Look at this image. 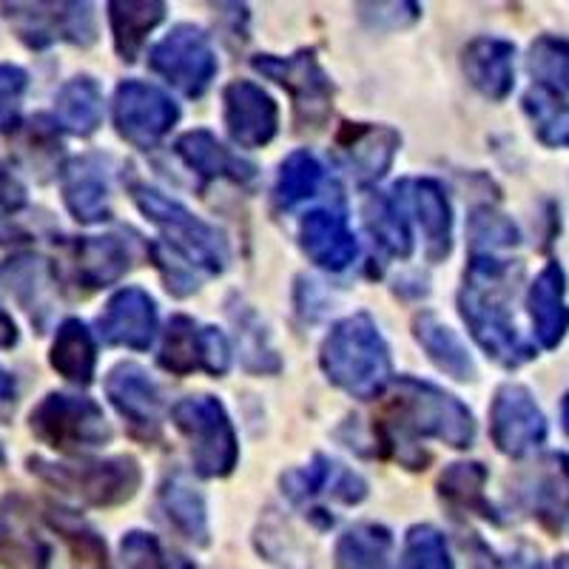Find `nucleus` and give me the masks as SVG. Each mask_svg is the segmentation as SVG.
<instances>
[{
    "label": "nucleus",
    "instance_id": "nucleus-45",
    "mask_svg": "<svg viewBox=\"0 0 569 569\" xmlns=\"http://www.w3.org/2000/svg\"><path fill=\"white\" fill-rule=\"evenodd\" d=\"M27 202V188L20 186L18 177L0 162V208L7 211H18L20 206Z\"/></svg>",
    "mask_w": 569,
    "mask_h": 569
},
{
    "label": "nucleus",
    "instance_id": "nucleus-5",
    "mask_svg": "<svg viewBox=\"0 0 569 569\" xmlns=\"http://www.w3.org/2000/svg\"><path fill=\"white\" fill-rule=\"evenodd\" d=\"M177 430L188 439L200 476L220 479L237 467L240 445L226 408L213 396H188L171 408Z\"/></svg>",
    "mask_w": 569,
    "mask_h": 569
},
{
    "label": "nucleus",
    "instance_id": "nucleus-4",
    "mask_svg": "<svg viewBox=\"0 0 569 569\" xmlns=\"http://www.w3.org/2000/svg\"><path fill=\"white\" fill-rule=\"evenodd\" d=\"M134 202L154 222L169 242L171 253H180L188 266L206 273H220L228 262L226 237L213 226L188 211L182 202L171 200L149 186H134Z\"/></svg>",
    "mask_w": 569,
    "mask_h": 569
},
{
    "label": "nucleus",
    "instance_id": "nucleus-10",
    "mask_svg": "<svg viewBox=\"0 0 569 569\" xmlns=\"http://www.w3.org/2000/svg\"><path fill=\"white\" fill-rule=\"evenodd\" d=\"M253 69L291 91L299 123L319 129L328 120L333 109V83L317 63L313 52H299L293 58L259 54L253 58Z\"/></svg>",
    "mask_w": 569,
    "mask_h": 569
},
{
    "label": "nucleus",
    "instance_id": "nucleus-49",
    "mask_svg": "<svg viewBox=\"0 0 569 569\" xmlns=\"http://www.w3.org/2000/svg\"><path fill=\"white\" fill-rule=\"evenodd\" d=\"M550 569H569V556H567V552H561V556H558L556 561H552Z\"/></svg>",
    "mask_w": 569,
    "mask_h": 569
},
{
    "label": "nucleus",
    "instance_id": "nucleus-25",
    "mask_svg": "<svg viewBox=\"0 0 569 569\" xmlns=\"http://www.w3.org/2000/svg\"><path fill=\"white\" fill-rule=\"evenodd\" d=\"M63 200L80 222H100L109 217V182L94 157L74 160L66 169Z\"/></svg>",
    "mask_w": 569,
    "mask_h": 569
},
{
    "label": "nucleus",
    "instance_id": "nucleus-30",
    "mask_svg": "<svg viewBox=\"0 0 569 569\" xmlns=\"http://www.w3.org/2000/svg\"><path fill=\"white\" fill-rule=\"evenodd\" d=\"M160 507L182 538L197 547L208 543V510L200 492L188 485L182 476H171L160 487Z\"/></svg>",
    "mask_w": 569,
    "mask_h": 569
},
{
    "label": "nucleus",
    "instance_id": "nucleus-39",
    "mask_svg": "<svg viewBox=\"0 0 569 569\" xmlns=\"http://www.w3.org/2000/svg\"><path fill=\"white\" fill-rule=\"evenodd\" d=\"M319 182H322V166L311 151H293L288 160L282 162L277 180V206L293 208L297 202L308 200L317 194Z\"/></svg>",
    "mask_w": 569,
    "mask_h": 569
},
{
    "label": "nucleus",
    "instance_id": "nucleus-3",
    "mask_svg": "<svg viewBox=\"0 0 569 569\" xmlns=\"http://www.w3.org/2000/svg\"><path fill=\"white\" fill-rule=\"evenodd\" d=\"M322 370L356 399H373L390 382L393 365L382 333L368 313L342 319L322 345Z\"/></svg>",
    "mask_w": 569,
    "mask_h": 569
},
{
    "label": "nucleus",
    "instance_id": "nucleus-38",
    "mask_svg": "<svg viewBox=\"0 0 569 569\" xmlns=\"http://www.w3.org/2000/svg\"><path fill=\"white\" fill-rule=\"evenodd\" d=\"M49 521L69 543L74 569H111L106 541L91 527H86L78 516H71L66 510H52Z\"/></svg>",
    "mask_w": 569,
    "mask_h": 569
},
{
    "label": "nucleus",
    "instance_id": "nucleus-43",
    "mask_svg": "<svg viewBox=\"0 0 569 569\" xmlns=\"http://www.w3.org/2000/svg\"><path fill=\"white\" fill-rule=\"evenodd\" d=\"M120 552H123L126 569H169L166 558H162L160 543L146 532H129L120 541Z\"/></svg>",
    "mask_w": 569,
    "mask_h": 569
},
{
    "label": "nucleus",
    "instance_id": "nucleus-20",
    "mask_svg": "<svg viewBox=\"0 0 569 569\" xmlns=\"http://www.w3.org/2000/svg\"><path fill=\"white\" fill-rule=\"evenodd\" d=\"M465 74L490 100L510 98L516 86V46L501 38H479L465 49Z\"/></svg>",
    "mask_w": 569,
    "mask_h": 569
},
{
    "label": "nucleus",
    "instance_id": "nucleus-35",
    "mask_svg": "<svg viewBox=\"0 0 569 569\" xmlns=\"http://www.w3.org/2000/svg\"><path fill=\"white\" fill-rule=\"evenodd\" d=\"M365 222L373 233V242L390 257H410L413 237H410L408 220L401 211V202L393 194H373L365 202Z\"/></svg>",
    "mask_w": 569,
    "mask_h": 569
},
{
    "label": "nucleus",
    "instance_id": "nucleus-47",
    "mask_svg": "<svg viewBox=\"0 0 569 569\" xmlns=\"http://www.w3.org/2000/svg\"><path fill=\"white\" fill-rule=\"evenodd\" d=\"M14 401V379L0 368V408H7Z\"/></svg>",
    "mask_w": 569,
    "mask_h": 569
},
{
    "label": "nucleus",
    "instance_id": "nucleus-14",
    "mask_svg": "<svg viewBox=\"0 0 569 569\" xmlns=\"http://www.w3.org/2000/svg\"><path fill=\"white\" fill-rule=\"evenodd\" d=\"M160 365L174 376H188L194 370L222 376L231 365V348L217 328H200L194 319L174 317L162 339Z\"/></svg>",
    "mask_w": 569,
    "mask_h": 569
},
{
    "label": "nucleus",
    "instance_id": "nucleus-12",
    "mask_svg": "<svg viewBox=\"0 0 569 569\" xmlns=\"http://www.w3.org/2000/svg\"><path fill=\"white\" fill-rule=\"evenodd\" d=\"M177 117H180L177 103L157 86L142 83V80H126V83L117 86V131L137 149H154L177 123Z\"/></svg>",
    "mask_w": 569,
    "mask_h": 569
},
{
    "label": "nucleus",
    "instance_id": "nucleus-21",
    "mask_svg": "<svg viewBox=\"0 0 569 569\" xmlns=\"http://www.w3.org/2000/svg\"><path fill=\"white\" fill-rule=\"evenodd\" d=\"M177 154L182 157L188 169H194L197 174L206 177V180H231L248 186V182L257 180V166L242 157H237L233 151H228L211 131L197 129L188 131L177 140Z\"/></svg>",
    "mask_w": 569,
    "mask_h": 569
},
{
    "label": "nucleus",
    "instance_id": "nucleus-17",
    "mask_svg": "<svg viewBox=\"0 0 569 569\" xmlns=\"http://www.w3.org/2000/svg\"><path fill=\"white\" fill-rule=\"evenodd\" d=\"M106 345L149 350L157 333V305L142 288H123L109 299L98 319Z\"/></svg>",
    "mask_w": 569,
    "mask_h": 569
},
{
    "label": "nucleus",
    "instance_id": "nucleus-15",
    "mask_svg": "<svg viewBox=\"0 0 569 569\" xmlns=\"http://www.w3.org/2000/svg\"><path fill=\"white\" fill-rule=\"evenodd\" d=\"M228 134L242 149H262L273 140L279 126V109L268 91L251 80H233L226 89Z\"/></svg>",
    "mask_w": 569,
    "mask_h": 569
},
{
    "label": "nucleus",
    "instance_id": "nucleus-33",
    "mask_svg": "<svg viewBox=\"0 0 569 569\" xmlns=\"http://www.w3.org/2000/svg\"><path fill=\"white\" fill-rule=\"evenodd\" d=\"M166 18V3H109L114 46L126 63H134L151 29Z\"/></svg>",
    "mask_w": 569,
    "mask_h": 569
},
{
    "label": "nucleus",
    "instance_id": "nucleus-18",
    "mask_svg": "<svg viewBox=\"0 0 569 569\" xmlns=\"http://www.w3.org/2000/svg\"><path fill=\"white\" fill-rule=\"evenodd\" d=\"M532 330L543 350H556L569 333V305H567V273L561 262H547L527 291Z\"/></svg>",
    "mask_w": 569,
    "mask_h": 569
},
{
    "label": "nucleus",
    "instance_id": "nucleus-31",
    "mask_svg": "<svg viewBox=\"0 0 569 569\" xmlns=\"http://www.w3.org/2000/svg\"><path fill=\"white\" fill-rule=\"evenodd\" d=\"M413 330L416 339H419L421 348L427 350V356L433 359L436 368L445 370V373L453 376V379H459V382H467V379L476 376L472 356L467 353L461 339L456 337L447 325H441L433 313H419L413 322Z\"/></svg>",
    "mask_w": 569,
    "mask_h": 569
},
{
    "label": "nucleus",
    "instance_id": "nucleus-50",
    "mask_svg": "<svg viewBox=\"0 0 569 569\" xmlns=\"http://www.w3.org/2000/svg\"><path fill=\"white\" fill-rule=\"evenodd\" d=\"M3 461H7V456H3V447H0V467H3Z\"/></svg>",
    "mask_w": 569,
    "mask_h": 569
},
{
    "label": "nucleus",
    "instance_id": "nucleus-46",
    "mask_svg": "<svg viewBox=\"0 0 569 569\" xmlns=\"http://www.w3.org/2000/svg\"><path fill=\"white\" fill-rule=\"evenodd\" d=\"M14 345H18V328L12 317L0 308V348H14Z\"/></svg>",
    "mask_w": 569,
    "mask_h": 569
},
{
    "label": "nucleus",
    "instance_id": "nucleus-27",
    "mask_svg": "<svg viewBox=\"0 0 569 569\" xmlns=\"http://www.w3.org/2000/svg\"><path fill=\"white\" fill-rule=\"evenodd\" d=\"M413 208L419 213L421 231H425L427 257L439 262L453 248V211L445 191L436 180H419L413 186Z\"/></svg>",
    "mask_w": 569,
    "mask_h": 569
},
{
    "label": "nucleus",
    "instance_id": "nucleus-29",
    "mask_svg": "<svg viewBox=\"0 0 569 569\" xmlns=\"http://www.w3.org/2000/svg\"><path fill=\"white\" fill-rule=\"evenodd\" d=\"M49 359L63 379L74 385H89L94 379V365H98V348H94L91 330L80 319H66L58 328Z\"/></svg>",
    "mask_w": 569,
    "mask_h": 569
},
{
    "label": "nucleus",
    "instance_id": "nucleus-28",
    "mask_svg": "<svg viewBox=\"0 0 569 569\" xmlns=\"http://www.w3.org/2000/svg\"><path fill=\"white\" fill-rule=\"evenodd\" d=\"M337 569H399L390 530L379 525H359L337 543Z\"/></svg>",
    "mask_w": 569,
    "mask_h": 569
},
{
    "label": "nucleus",
    "instance_id": "nucleus-26",
    "mask_svg": "<svg viewBox=\"0 0 569 569\" xmlns=\"http://www.w3.org/2000/svg\"><path fill=\"white\" fill-rule=\"evenodd\" d=\"M0 279L7 284V291L18 299L32 319L38 317V325L43 322L49 313H52V268L49 262L40 257H18V259H9L7 266L0 268Z\"/></svg>",
    "mask_w": 569,
    "mask_h": 569
},
{
    "label": "nucleus",
    "instance_id": "nucleus-2",
    "mask_svg": "<svg viewBox=\"0 0 569 569\" xmlns=\"http://www.w3.org/2000/svg\"><path fill=\"white\" fill-rule=\"evenodd\" d=\"M385 445L396 447V456L408 467H425V456L413 447L416 436H430L445 445L465 450L476 439V421L467 405L445 393L436 385L401 376L393 385L385 419L379 425Z\"/></svg>",
    "mask_w": 569,
    "mask_h": 569
},
{
    "label": "nucleus",
    "instance_id": "nucleus-44",
    "mask_svg": "<svg viewBox=\"0 0 569 569\" xmlns=\"http://www.w3.org/2000/svg\"><path fill=\"white\" fill-rule=\"evenodd\" d=\"M0 563L7 569H27L34 563V543L23 541L3 521H0Z\"/></svg>",
    "mask_w": 569,
    "mask_h": 569
},
{
    "label": "nucleus",
    "instance_id": "nucleus-1",
    "mask_svg": "<svg viewBox=\"0 0 569 569\" xmlns=\"http://www.w3.org/2000/svg\"><path fill=\"white\" fill-rule=\"evenodd\" d=\"M518 277H521L518 262L496 259L492 253H476L467 266L459 293L461 319L470 328L472 339L481 345L492 362L507 370H516L536 359V348L521 339L510 311Z\"/></svg>",
    "mask_w": 569,
    "mask_h": 569
},
{
    "label": "nucleus",
    "instance_id": "nucleus-13",
    "mask_svg": "<svg viewBox=\"0 0 569 569\" xmlns=\"http://www.w3.org/2000/svg\"><path fill=\"white\" fill-rule=\"evenodd\" d=\"M516 501L547 532H561L569 518V456L547 453L516 479Z\"/></svg>",
    "mask_w": 569,
    "mask_h": 569
},
{
    "label": "nucleus",
    "instance_id": "nucleus-37",
    "mask_svg": "<svg viewBox=\"0 0 569 569\" xmlns=\"http://www.w3.org/2000/svg\"><path fill=\"white\" fill-rule=\"evenodd\" d=\"M527 71L536 86L556 94H569V40L558 34H541L527 52Z\"/></svg>",
    "mask_w": 569,
    "mask_h": 569
},
{
    "label": "nucleus",
    "instance_id": "nucleus-8",
    "mask_svg": "<svg viewBox=\"0 0 569 569\" xmlns=\"http://www.w3.org/2000/svg\"><path fill=\"white\" fill-rule=\"evenodd\" d=\"M9 27L32 49L69 40L74 46H91L98 40L94 12L89 3H3Z\"/></svg>",
    "mask_w": 569,
    "mask_h": 569
},
{
    "label": "nucleus",
    "instance_id": "nucleus-42",
    "mask_svg": "<svg viewBox=\"0 0 569 569\" xmlns=\"http://www.w3.org/2000/svg\"><path fill=\"white\" fill-rule=\"evenodd\" d=\"M29 74L20 66L0 63V131H12L20 123V106L27 94Z\"/></svg>",
    "mask_w": 569,
    "mask_h": 569
},
{
    "label": "nucleus",
    "instance_id": "nucleus-7",
    "mask_svg": "<svg viewBox=\"0 0 569 569\" xmlns=\"http://www.w3.org/2000/svg\"><path fill=\"white\" fill-rule=\"evenodd\" d=\"M29 425H32V433L54 450L98 447L111 439V427L98 401L80 399V396L49 393L32 410Z\"/></svg>",
    "mask_w": 569,
    "mask_h": 569
},
{
    "label": "nucleus",
    "instance_id": "nucleus-48",
    "mask_svg": "<svg viewBox=\"0 0 569 569\" xmlns=\"http://www.w3.org/2000/svg\"><path fill=\"white\" fill-rule=\"evenodd\" d=\"M561 427H563V433L569 436V393L563 396L561 401Z\"/></svg>",
    "mask_w": 569,
    "mask_h": 569
},
{
    "label": "nucleus",
    "instance_id": "nucleus-19",
    "mask_svg": "<svg viewBox=\"0 0 569 569\" xmlns=\"http://www.w3.org/2000/svg\"><path fill=\"white\" fill-rule=\"evenodd\" d=\"M299 246L325 271H345L359 253L356 237L348 231L342 213L319 208V211L305 213L299 226Z\"/></svg>",
    "mask_w": 569,
    "mask_h": 569
},
{
    "label": "nucleus",
    "instance_id": "nucleus-24",
    "mask_svg": "<svg viewBox=\"0 0 569 569\" xmlns=\"http://www.w3.org/2000/svg\"><path fill=\"white\" fill-rule=\"evenodd\" d=\"M134 262V242L120 233L89 237L78 242V277L89 288H106L117 282Z\"/></svg>",
    "mask_w": 569,
    "mask_h": 569
},
{
    "label": "nucleus",
    "instance_id": "nucleus-41",
    "mask_svg": "<svg viewBox=\"0 0 569 569\" xmlns=\"http://www.w3.org/2000/svg\"><path fill=\"white\" fill-rule=\"evenodd\" d=\"M408 569H453L447 541L433 527H413L408 532Z\"/></svg>",
    "mask_w": 569,
    "mask_h": 569
},
{
    "label": "nucleus",
    "instance_id": "nucleus-36",
    "mask_svg": "<svg viewBox=\"0 0 569 569\" xmlns=\"http://www.w3.org/2000/svg\"><path fill=\"white\" fill-rule=\"evenodd\" d=\"M525 111L538 142L547 149H569V103L561 94L532 86L525 94Z\"/></svg>",
    "mask_w": 569,
    "mask_h": 569
},
{
    "label": "nucleus",
    "instance_id": "nucleus-22",
    "mask_svg": "<svg viewBox=\"0 0 569 569\" xmlns=\"http://www.w3.org/2000/svg\"><path fill=\"white\" fill-rule=\"evenodd\" d=\"M339 149L359 182H373L388 174L399 151V134L385 126H345Z\"/></svg>",
    "mask_w": 569,
    "mask_h": 569
},
{
    "label": "nucleus",
    "instance_id": "nucleus-23",
    "mask_svg": "<svg viewBox=\"0 0 569 569\" xmlns=\"http://www.w3.org/2000/svg\"><path fill=\"white\" fill-rule=\"evenodd\" d=\"M325 487H330V496L342 501V505H359L368 496V485L356 472L342 470L339 465L325 459V456H317L313 465L299 467V470H291L282 476L284 496L293 498V501H308L317 492H322Z\"/></svg>",
    "mask_w": 569,
    "mask_h": 569
},
{
    "label": "nucleus",
    "instance_id": "nucleus-40",
    "mask_svg": "<svg viewBox=\"0 0 569 569\" xmlns=\"http://www.w3.org/2000/svg\"><path fill=\"white\" fill-rule=\"evenodd\" d=\"M470 237L472 246L481 248V253H492L498 251V248H512L521 240L516 222H512L507 213L492 211L490 206H481L472 211Z\"/></svg>",
    "mask_w": 569,
    "mask_h": 569
},
{
    "label": "nucleus",
    "instance_id": "nucleus-32",
    "mask_svg": "<svg viewBox=\"0 0 569 569\" xmlns=\"http://www.w3.org/2000/svg\"><path fill=\"white\" fill-rule=\"evenodd\" d=\"M487 467L479 461H465V465H450L439 479V492L447 505L461 512H476L492 525H501V516L485 496Z\"/></svg>",
    "mask_w": 569,
    "mask_h": 569
},
{
    "label": "nucleus",
    "instance_id": "nucleus-34",
    "mask_svg": "<svg viewBox=\"0 0 569 569\" xmlns=\"http://www.w3.org/2000/svg\"><path fill=\"white\" fill-rule=\"evenodd\" d=\"M58 120L60 126L78 137H89L103 123V94L91 78H74L60 89L58 94Z\"/></svg>",
    "mask_w": 569,
    "mask_h": 569
},
{
    "label": "nucleus",
    "instance_id": "nucleus-16",
    "mask_svg": "<svg viewBox=\"0 0 569 569\" xmlns=\"http://www.w3.org/2000/svg\"><path fill=\"white\" fill-rule=\"evenodd\" d=\"M106 393L117 413L131 425V433L142 439H157L160 436V410L162 399L154 379L137 365H117L106 379Z\"/></svg>",
    "mask_w": 569,
    "mask_h": 569
},
{
    "label": "nucleus",
    "instance_id": "nucleus-6",
    "mask_svg": "<svg viewBox=\"0 0 569 569\" xmlns=\"http://www.w3.org/2000/svg\"><path fill=\"white\" fill-rule=\"evenodd\" d=\"M29 467L49 485L74 492L86 505L94 507L123 505L140 487V467L129 456L91 461V465H49L43 459H29Z\"/></svg>",
    "mask_w": 569,
    "mask_h": 569
},
{
    "label": "nucleus",
    "instance_id": "nucleus-9",
    "mask_svg": "<svg viewBox=\"0 0 569 569\" xmlns=\"http://www.w3.org/2000/svg\"><path fill=\"white\" fill-rule=\"evenodd\" d=\"M149 66L182 94L200 98L217 74V54L202 29L182 23L151 49Z\"/></svg>",
    "mask_w": 569,
    "mask_h": 569
},
{
    "label": "nucleus",
    "instance_id": "nucleus-11",
    "mask_svg": "<svg viewBox=\"0 0 569 569\" xmlns=\"http://www.w3.org/2000/svg\"><path fill=\"white\" fill-rule=\"evenodd\" d=\"M490 436L498 453L525 459L547 441V416L525 385L507 382L496 390L490 408Z\"/></svg>",
    "mask_w": 569,
    "mask_h": 569
}]
</instances>
